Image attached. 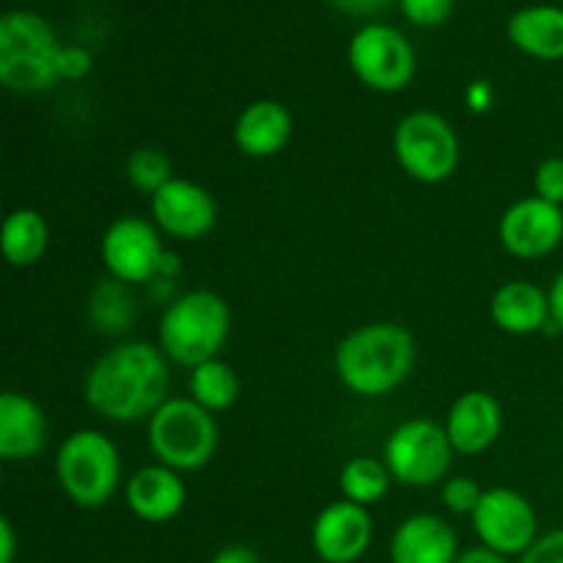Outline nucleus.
<instances>
[{"label":"nucleus","instance_id":"f704fd0d","mask_svg":"<svg viewBox=\"0 0 563 563\" xmlns=\"http://www.w3.org/2000/svg\"><path fill=\"white\" fill-rule=\"evenodd\" d=\"M14 555H16V537H14V528H11V522L0 520V563H14Z\"/></svg>","mask_w":563,"mask_h":563},{"label":"nucleus","instance_id":"b1692460","mask_svg":"<svg viewBox=\"0 0 563 563\" xmlns=\"http://www.w3.org/2000/svg\"><path fill=\"white\" fill-rule=\"evenodd\" d=\"M390 482H394V476H390L388 465L374 460V456H355V460H350L339 478L344 500L366 506V509L368 506L379 504V500L388 495Z\"/></svg>","mask_w":563,"mask_h":563},{"label":"nucleus","instance_id":"f257e3e1","mask_svg":"<svg viewBox=\"0 0 563 563\" xmlns=\"http://www.w3.org/2000/svg\"><path fill=\"white\" fill-rule=\"evenodd\" d=\"M168 357L148 341H126L104 352L86 374L82 396L104 421L152 418L168 401Z\"/></svg>","mask_w":563,"mask_h":563},{"label":"nucleus","instance_id":"4468645a","mask_svg":"<svg viewBox=\"0 0 563 563\" xmlns=\"http://www.w3.org/2000/svg\"><path fill=\"white\" fill-rule=\"evenodd\" d=\"M374 539V520L366 506L335 500L324 506L311 528L313 553L324 563H357L368 553Z\"/></svg>","mask_w":563,"mask_h":563},{"label":"nucleus","instance_id":"4be33fe9","mask_svg":"<svg viewBox=\"0 0 563 563\" xmlns=\"http://www.w3.org/2000/svg\"><path fill=\"white\" fill-rule=\"evenodd\" d=\"M49 245V225L38 209L22 207L3 223V256L11 267H33Z\"/></svg>","mask_w":563,"mask_h":563},{"label":"nucleus","instance_id":"7c9ffc66","mask_svg":"<svg viewBox=\"0 0 563 563\" xmlns=\"http://www.w3.org/2000/svg\"><path fill=\"white\" fill-rule=\"evenodd\" d=\"M93 58L86 47H77V44H66L64 55H60V77L64 80H80L91 71Z\"/></svg>","mask_w":563,"mask_h":563},{"label":"nucleus","instance_id":"473e14b6","mask_svg":"<svg viewBox=\"0 0 563 563\" xmlns=\"http://www.w3.org/2000/svg\"><path fill=\"white\" fill-rule=\"evenodd\" d=\"M209 563H264L262 555L256 550L245 548V544H229L220 553H214V559Z\"/></svg>","mask_w":563,"mask_h":563},{"label":"nucleus","instance_id":"e433bc0d","mask_svg":"<svg viewBox=\"0 0 563 563\" xmlns=\"http://www.w3.org/2000/svg\"><path fill=\"white\" fill-rule=\"evenodd\" d=\"M456 563H506V559L487 548H473V550H465V553L456 559Z\"/></svg>","mask_w":563,"mask_h":563},{"label":"nucleus","instance_id":"7ed1b4c3","mask_svg":"<svg viewBox=\"0 0 563 563\" xmlns=\"http://www.w3.org/2000/svg\"><path fill=\"white\" fill-rule=\"evenodd\" d=\"M64 44L36 11L11 9L0 16V82L14 93L49 91L60 77Z\"/></svg>","mask_w":563,"mask_h":563},{"label":"nucleus","instance_id":"a211bd4d","mask_svg":"<svg viewBox=\"0 0 563 563\" xmlns=\"http://www.w3.org/2000/svg\"><path fill=\"white\" fill-rule=\"evenodd\" d=\"M295 121L286 104L275 99H256L247 104L234 124V143L247 157H275L291 141Z\"/></svg>","mask_w":563,"mask_h":563},{"label":"nucleus","instance_id":"f3484780","mask_svg":"<svg viewBox=\"0 0 563 563\" xmlns=\"http://www.w3.org/2000/svg\"><path fill=\"white\" fill-rule=\"evenodd\" d=\"M126 506L132 515L152 526H163L179 517L187 504V487L176 471L165 465L141 467L126 482Z\"/></svg>","mask_w":563,"mask_h":563},{"label":"nucleus","instance_id":"6ab92c4d","mask_svg":"<svg viewBox=\"0 0 563 563\" xmlns=\"http://www.w3.org/2000/svg\"><path fill=\"white\" fill-rule=\"evenodd\" d=\"M47 443V421L31 396L5 390L0 396V456L22 462L36 456Z\"/></svg>","mask_w":563,"mask_h":563},{"label":"nucleus","instance_id":"2f4dec72","mask_svg":"<svg viewBox=\"0 0 563 563\" xmlns=\"http://www.w3.org/2000/svg\"><path fill=\"white\" fill-rule=\"evenodd\" d=\"M394 0H330L335 11L346 16H377L383 14Z\"/></svg>","mask_w":563,"mask_h":563},{"label":"nucleus","instance_id":"2eb2a0df","mask_svg":"<svg viewBox=\"0 0 563 563\" xmlns=\"http://www.w3.org/2000/svg\"><path fill=\"white\" fill-rule=\"evenodd\" d=\"M504 429L500 401L487 390H467L451 405L445 418V434L456 454L476 456L493 449Z\"/></svg>","mask_w":563,"mask_h":563},{"label":"nucleus","instance_id":"39448f33","mask_svg":"<svg viewBox=\"0 0 563 563\" xmlns=\"http://www.w3.org/2000/svg\"><path fill=\"white\" fill-rule=\"evenodd\" d=\"M55 478L71 504L102 509L121 482V456L113 440L97 429H77L60 443Z\"/></svg>","mask_w":563,"mask_h":563},{"label":"nucleus","instance_id":"c756f323","mask_svg":"<svg viewBox=\"0 0 563 563\" xmlns=\"http://www.w3.org/2000/svg\"><path fill=\"white\" fill-rule=\"evenodd\" d=\"M520 563H563V531H550L539 537L520 555Z\"/></svg>","mask_w":563,"mask_h":563},{"label":"nucleus","instance_id":"aec40b11","mask_svg":"<svg viewBox=\"0 0 563 563\" xmlns=\"http://www.w3.org/2000/svg\"><path fill=\"white\" fill-rule=\"evenodd\" d=\"M489 313L493 322L509 335H533L553 322L550 295L531 280H509L500 286L489 302Z\"/></svg>","mask_w":563,"mask_h":563},{"label":"nucleus","instance_id":"6e6552de","mask_svg":"<svg viewBox=\"0 0 563 563\" xmlns=\"http://www.w3.org/2000/svg\"><path fill=\"white\" fill-rule=\"evenodd\" d=\"M346 58L357 80L379 93L405 91L416 77L418 66L410 38L385 22L363 25L352 36Z\"/></svg>","mask_w":563,"mask_h":563},{"label":"nucleus","instance_id":"c85d7f7f","mask_svg":"<svg viewBox=\"0 0 563 563\" xmlns=\"http://www.w3.org/2000/svg\"><path fill=\"white\" fill-rule=\"evenodd\" d=\"M533 190L539 198L561 207L563 203V157H548L537 168L533 176Z\"/></svg>","mask_w":563,"mask_h":563},{"label":"nucleus","instance_id":"cd10ccee","mask_svg":"<svg viewBox=\"0 0 563 563\" xmlns=\"http://www.w3.org/2000/svg\"><path fill=\"white\" fill-rule=\"evenodd\" d=\"M482 498H484V489L467 476L449 478L443 487V504H445V509L454 511V515H471L473 517V511L478 509Z\"/></svg>","mask_w":563,"mask_h":563},{"label":"nucleus","instance_id":"9d476101","mask_svg":"<svg viewBox=\"0 0 563 563\" xmlns=\"http://www.w3.org/2000/svg\"><path fill=\"white\" fill-rule=\"evenodd\" d=\"M99 253L110 278L126 286H148L159 278L168 251L159 240L157 225L143 218H119L104 231Z\"/></svg>","mask_w":563,"mask_h":563},{"label":"nucleus","instance_id":"5701e85b","mask_svg":"<svg viewBox=\"0 0 563 563\" xmlns=\"http://www.w3.org/2000/svg\"><path fill=\"white\" fill-rule=\"evenodd\" d=\"M187 385H190V399L209 412L229 410L240 399V377L220 357L190 368V383Z\"/></svg>","mask_w":563,"mask_h":563},{"label":"nucleus","instance_id":"423d86ee","mask_svg":"<svg viewBox=\"0 0 563 563\" xmlns=\"http://www.w3.org/2000/svg\"><path fill=\"white\" fill-rule=\"evenodd\" d=\"M220 443L218 421L192 399H168L148 418V449L176 473L201 471Z\"/></svg>","mask_w":563,"mask_h":563},{"label":"nucleus","instance_id":"412c9836","mask_svg":"<svg viewBox=\"0 0 563 563\" xmlns=\"http://www.w3.org/2000/svg\"><path fill=\"white\" fill-rule=\"evenodd\" d=\"M506 36L520 53L539 60L563 58V5H526L506 22Z\"/></svg>","mask_w":563,"mask_h":563},{"label":"nucleus","instance_id":"f03ea898","mask_svg":"<svg viewBox=\"0 0 563 563\" xmlns=\"http://www.w3.org/2000/svg\"><path fill=\"white\" fill-rule=\"evenodd\" d=\"M416 366V339L394 322H374L352 330L335 346V372L357 396H385L399 388Z\"/></svg>","mask_w":563,"mask_h":563},{"label":"nucleus","instance_id":"393cba45","mask_svg":"<svg viewBox=\"0 0 563 563\" xmlns=\"http://www.w3.org/2000/svg\"><path fill=\"white\" fill-rule=\"evenodd\" d=\"M88 313H91V322L97 324L99 333L119 335L135 322V300L130 295V286L121 284V280L108 278L91 291V300H88Z\"/></svg>","mask_w":563,"mask_h":563},{"label":"nucleus","instance_id":"c9c22d12","mask_svg":"<svg viewBox=\"0 0 563 563\" xmlns=\"http://www.w3.org/2000/svg\"><path fill=\"white\" fill-rule=\"evenodd\" d=\"M489 102H493V91H489V82H473L467 88V104L473 110H487Z\"/></svg>","mask_w":563,"mask_h":563},{"label":"nucleus","instance_id":"f8f14e48","mask_svg":"<svg viewBox=\"0 0 563 563\" xmlns=\"http://www.w3.org/2000/svg\"><path fill=\"white\" fill-rule=\"evenodd\" d=\"M500 245L517 258H544L563 240V209L531 196L511 203L498 223Z\"/></svg>","mask_w":563,"mask_h":563},{"label":"nucleus","instance_id":"9b49d317","mask_svg":"<svg viewBox=\"0 0 563 563\" xmlns=\"http://www.w3.org/2000/svg\"><path fill=\"white\" fill-rule=\"evenodd\" d=\"M471 520L482 548L493 550L504 559L522 555L539 539L537 511H533L531 500L517 489H484L482 504L473 511Z\"/></svg>","mask_w":563,"mask_h":563},{"label":"nucleus","instance_id":"4c0bfd02","mask_svg":"<svg viewBox=\"0 0 563 563\" xmlns=\"http://www.w3.org/2000/svg\"><path fill=\"white\" fill-rule=\"evenodd\" d=\"M561 5H563V0H561Z\"/></svg>","mask_w":563,"mask_h":563},{"label":"nucleus","instance_id":"72a5a7b5","mask_svg":"<svg viewBox=\"0 0 563 563\" xmlns=\"http://www.w3.org/2000/svg\"><path fill=\"white\" fill-rule=\"evenodd\" d=\"M548 295H550V317H553V324L563 333V269L555 275Z\"/></svg>","mask_w":563,"mask_h":563},{"label":"nucleus","instance_id":"a878e982","mask_svg":"<svg viewBox=\"0 0 563 563\" xmlns=\"http://www.w3.org/2000/svg\"><path fill=\"white\" fill-rule=\"evenodd\" d=\"M126 179H130L132 187H137L141 192H148V196H157L168 181H174V165H170V157L159 148L143 146L137 152L130 154L126 159Z\"/></svg>","mask_w":563,"mask_h":563},{"label":"nucleus","instance_id":"1a4fd4ad","mask_svg":"<svg viewBox=\"0 0 563 563\" xmlns=\"http://www.w3.org/2000/svg\"><path fill=\"white\" fill-rule=\"evenodd\" d=\"M445 427L429 418H412L396 427L385 443V465L405 487H432L449 473L454 456Z\"/></svg>","mask_w":563,"mask_h":563},{"label":"nucleus","instance_id":"20e7f679","mask_svg":"<svg viewBox=\"0 0 563 563\" xmlns=\"http://www.w3.org/2000/svg\"><path fill=\"white\" fill-rule=\"evenodd\" d=\"M229 333V302L207 289L187 291L165 306L159 319V350L168 361L196 368L218 357Z\"/></svg>","mask_w":563,"mask_h":563},{"label":"nucleus","instance_id":"0eeeda50","mask_svg":"<svg viewBox=\"0 0 563 563\" xmlns=\"http://www.w3.org/2000/svg\"><path fill=\"white\" fill-rule=\"evenodd\" d=\"M394 152L405 174L421 185H440L449 179L462 154L454 126L434 110H416L399 121Z\"/></svg>","mask_w":563,"mask_h":563},{"label":"nucleus","instance_id":"bb28decb","mask_svg":"<svg viewBox=\"0 0 563 563\" xmlns=\"http://www.w3.org/2000/svg\"><path fill=\"white\" fill-rule=\"evenodd\" d=\"M456 0H399V9L412 25L438 27L454 14Z\"/></svg>","mask_w":563,"mask_h":563},{"label":"nucleus","instance_id":"dca6fc26","mask_svg":"<svg viewBox=\"0 0 563 563\" xmlns=\"http://www.w3.org/2000/svg\"><path fill=\"white\" fill-rule=\"evenodd\" d=\"M460 542L443 517L412 515L401 522L390 539V563H456Z\"/></svg>","mask_w":563,"mask_h":563},{"label":"nucleus","instance_id":"ddd939ff","mask_svg":"<svg viewBox=\"0 0 563 563\" xmlns=\"http://www.w3.org/2000/svg\"><path fill=\"white\" fill-rule=\"evenodd\" d=\"M152 218L163 234L196 242L218 223V203L207 187L176 176L157 196H152Z\"/></svg>","mask_w":563,"mask_h":563}]
</instances>
